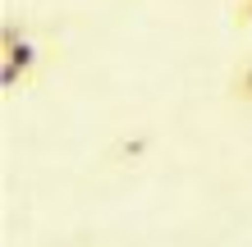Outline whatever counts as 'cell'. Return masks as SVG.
<instances>
[{"instance_id": "3", "label": "cell", "mask_w": 252, "mask_h": 247, "mask_svg": "<svg viewBox=\"0 0 252 247\" xmlns=\"http://www.w3.org/2000/svg\"><path fill=\"white\" fill-rule=\"evenodd\" d=\"M234 23H239V27H252V0H234Z\"/></svg>"}, {"instance_id": "1", "label": "cell", "mask_w": 252, "mask_h": 247, "mask_svg": "<svg viewBox=\"0 0 252 247\" xmlns=\"http://www.w3.org/2000/svg\"><path fill=\"white\" fill-rule=\"evenodd\" d=\"M41 60V46L37 41H28L23 32H14V27H5V37H0V82L5 87H19L32 78V69Z\"/></svg>"}, {"instance_id": "2", "label": "cell", "mask_w": 252, "mask_h": 247, "mask_svg": "<svg viewBox=\"0 0 252 247\" xmlns=\"http://www.w3.org/2000/svg\"><path fill=\"white\" fill-rule=\"evenodd\" d=\"M229 92H234V101H248V106H252V60L234 69V78H229Z\"/></svg>"}]
</instances>
